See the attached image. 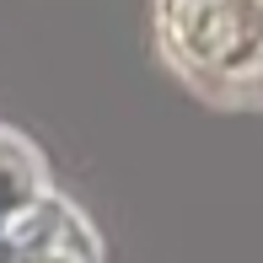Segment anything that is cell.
Segmentation results:
<instances>
[{
	"label": "cell",
	"instance_id": "obj_1",
	"mask_svg": "<svg viewBox=\"0 0 263 263\" xmlns=\"http://www.w3.org/2000/svg\"><path fill=\"white\" fill-rule=\"evenodd\" d=\"M161 32L194 86L263 102V0H161Z\"/></svg>",
	"mask_w": 263,
	"mask_h": 263
},
{
	"label": "cell",
	"instance_id": "obj_2",
	"mask_svg": "<svg viewBox=\"0 0 263 263\" xmlns=\"http://www.w3.org/2000/svg\"><path fill=\"white\" fill-rule=\"evenodd\" d=\"M0 263H97V236L70 204L38 194L0 220Z\"/></svg>",
	"mask_w": 263,
	"mask_h": 263
},
{
	"label": "cell",
	"instance_id": "obj_3",
	"mask_svg": "<svg viewBox=\"0 0 263 263\" xmlns=\"http://www.w3.org/2000/svg\"><path fill=\"white\" fill-rule=\"evenodd\" d=\"M43 194V172H38V156L22 145L16 135H0V220L11 210H22L27 199Z\"/></svg>",
	"mask_w": 263,
	"mask_h": 263
}]
</instances>
